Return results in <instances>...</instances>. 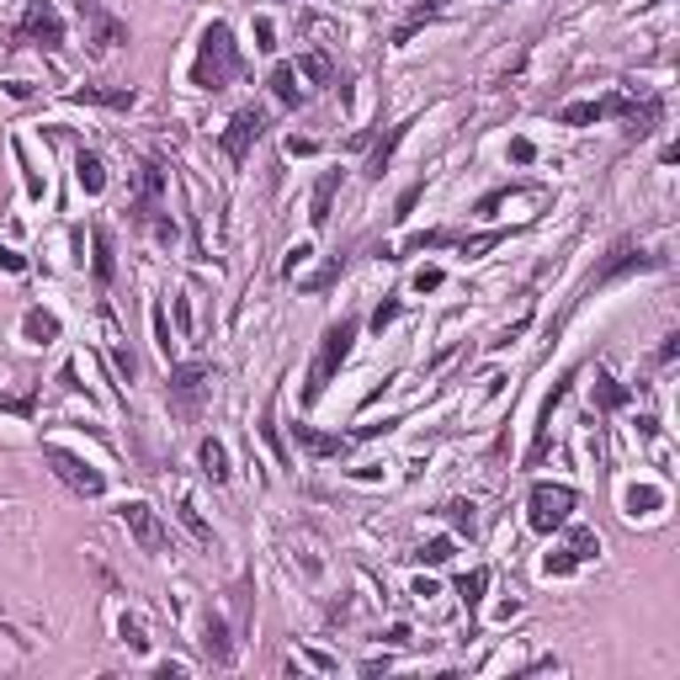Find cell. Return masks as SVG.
<instances>
[{"instance_id":"obj_1","label":"cell","mask_w":680,"mask_h":680,"mask_svg":"<svg viewBox=\"0 0 680 680\" xmlns=\"http://www.w3.org/2000/svg\"><path fill=\"white\" fill-rule=\"evenodd\" d=\"M234 74H239V43H234L229 21H207L197 64H191V85L197 90H229Z\"/></svg>"},{"instance_id":"obj_2","label":"cell","mask_w":680,"mask_h":680,"mask_svg":"<svg viewBox=\"0 0 680 680\" xmlns=\"http://www.w3.org/2000/svg\"><path fill=\"white\" fill-rule=\"evenodd\" d=\"M356 330H362V319L356 314H346V319H335L324 335H319V351H314V362H309V378H303V404H314L324 388H330V378L340 372V362L351 356V340H356Z\"/></svg>"},{"instance_id":"obj_3","label":"cell","mask_w":680,"mask_h":680,"mask_svg":"<svg viewBox=\"0 0 680 680\" xmlns=\"http://www.w3.org/2000/svg\"><path fill=\"white\" fill-rule=\"evenodd\" d=\"M11 43H16V48L32 43V48H43V53H59V48H64V16H59L48 0H27V11H21Z\"/></svg>"},{"instance_id":"obj_4","label":"cell","mask_w":680,"mask_h":680,"mask_svg":"<svg viewBox=\"0 0 680 680\" xmlns=\"http://www.w3.org/2000/svg\"><path fill=\"white\" fill-rule=\"evenodd\" d=\"M654 266H665V255H654V250H644V245H612L606 250V261L590 271V282H585V293H601V287H612V282H622V277H633V271H654Z\"/></svg>"},{"instance_id":"obj_5","label":"cell","mask_w":680,"mask_h":680,"mask_svg":"<svg viewBox=\"0 0 680 680\" xmlns=\"http://www.w3.org/2000/svg\"><path fill=\"white\" fill-rule=\"evenodd\" d=\"M43 463H48V468H53V479H59V484H69L80 500H101V495H106V479H101L85 457H74V452H64V447H53V442H48V447H43Z\"/></svg>"},{"instance_id":"obj_6","label":"cell","mask_w":680,"mask_h":680,"mask_svg":"<svg viewBox=\"0 0 680 680\" xmlns=\"http://www.w3.org/2000/svg\"><path fill=\"white\" fill-rule=\"evenodd\" d=\"M580 505V495L569 484H532V500H527V527L532 532H553L569 521V511Z\"/></svg>"},{"instance_id":"obj_7","label":"cell","mask_w":680,"mask_h":680,"mask_svg":"<svg viewBox=\"0 0 680 680\" xmlns=\"http://www.w3.org/2000/svg\"><path fill=\"white\" fill-rule=\"evenodd\" d=\"M207 383H213V362H176V367H170V410L191 420V415L202 410Z\"/></svg>"},{"instance_id":"obj_8","label":"cell","mask_w":680,"mask_h":680,"mask_svg":"<svg viewBox=\"0 0 680 680\" xmlns=\"http://www.w3.org/2000/svg\"><path fill=\"white\" fill-rule=\"evenodd\" d=\"M606 112H617L633 138H649L660 128V117H665V101L660 96H628V90H617V96H606Z\"/></svg>"},{"instance_id":"obj_9","label":"cell","mask_w":680,"mask_h":680,"mask_svg":"<svg viewBox=\"0 0 680 680\" xmlns=\"http://www.w3.org/2000/svg\"><path fill=\"white\" fill-rule=\"evenodd\" d=\"M261 133H266V112L261 106H245V112H234L229 117V128H223V154H229V165H245L250 160V149L261 144Z\"/></svg>"},{"instance_id":"obj_10","label":"cell","mask_w":680,"mask_h":680,"mask_svg":"<svg viewBox=\"0 0 680 680\" xmlns=\"http://www.w3.org/2000/svg\"><path fill=\"white\" fill-rule=\"evenodd\" d=\"M160 197H165V165H154V160H138V170H133V223H154V213H160Z\"/></svg>"},{"instance_id":"obj_11","label":"cell","mask_w":680,"mask_h":680,"mask_svg":"<svg viewBox=\"0 0 680 680\" xmlns=\"http://www.w3.org/2000/svg\"><path fill=\"white\" fill-rule=\"evenodd\" d=\"M117 521L133 532V543H138L144 553H165V527H160V516H154L149 500H122V505H117Z\"/></svg>"},{"instance_id":"obj_12","label":"cell","mask_w":680,"mask_h":680,"mask_svg":"<svg viewBox=\"0 0 680 680\" xmlns=\"http://www.w3.org/2000/svg\"><path fill=\"white\" fill-rule=\"evenodd\" d=\"M80 16L90 21V53H112V48H122L128 43V21H117L101 0H80Z\"/></svg>"},{"instance_id":"obj_13","label":"cell","mask_w":680,"mask_h":680,"mask_svg":"<svg viewBox=\"0 0 680 680\" xmlns=\"http://www.w3.org/2000/svg\"><path fill=\"white\" fill-rule=\"evenodd\" d=\"M298 447L309 457H346L356 447V436H330V431H314V426H298Z\"/></svg>"},{"instance_id":"obj_14","label":"cell","mask_w":680,"mask_h":680,"mask_svg":"<svg viewBox=\"0 0 680 680\" xmlns=\"http://www.w3.org/2000/svg\"><path fill=\"white\" fill-rule=\"evenodd\" d=\"M90 271H96V287H112V277H117V255H112V234L96 223L90 229Z\"/></svg>"},{"instance_id":"obj_15","label":"cell","mask_w":680,"mask_h":680,"mask_svg":"<svg viewBox=\"0 0 680 680\" xmlns=\"http://www.w3.org/2000/svg\"><path fill=\"white\" fill-rule=\"evenodd\" d=\"M69 101H90V106H117V112H128V106H133V85H80V90H69Z\"/></svg>"},{"instance_id":"obj_16","label":"cell","mask_w":680,"mask_h":680,"mask_svg":"<svg viewBox=\"0 0 680 680\" xmlns=\"http://www.w3.org/2000/svg\"><path fill=\"white\" fill-rule=\"evenodd\" d=\"M74 181H80L85 197H101V191H106V165H101V154L80 149V154H74Z\"/></svg>"},{"instance_id":"obj_17","label":"cell","mask_w":680,"mask_h":680,"mask_svg":"<svg viewBox=\"0 0 680 680\" xmlns=\"http://www.w3.org/2000/svg\"><path fill=\"white\" fill-rule=\"evenodd\" d=\"M410 128H415V122L404 117V122H394V128L383 133V144H378V149H372V160H367V176H372V181H383V170H388V160H394V149L404 144V133H410Z\"/></svg>"},{"instance_id":"obj_18","label":"cell","mask_w":680,"mask_h":680,"mask_svg":"<svg viewBox=\"0 0 680 680\" xmlns=\"http://www.w3.org/2000/svg\"><path fill=\"white\" fill-rule=\"evenodd\" d=\"M255 431H261V442L271 447L277 468H293V457H287V447H282V431H277V394H271V399L261 404V426H255Z\"/></svg>"},{"instance_id":"obj_19","label":"cell","mask_w":680,"mask_h":680,"mask_svg":"<svg viewBox=\"0 0 680 680\" xmlns=\"http://www.w3.org/2000/svg\"><path fill=\"white\" fill-rule=\"evenodd\" d=\"M335 186H340V170H324V176L314 181V207H309V223H314V229H324V223H330V202H335Z\"/></svg>"},{"instance_id":"obj_20","label":"cell","mask_w":680,"mask_h":680,"mask_svg":"<svg viewBox=\"0 0 680 680\" xmlns=\"http://www.w3.org/2000/svg\"><path fill=\"white\" fill-rule=\"evenodd\" d=\"M202 649H207L213 665H229V660H234V638H229L223 617H207V628H202Z\"/></svg>"},{"instance_id":"obj_21","label":"cell","mask_w":680,"mask_h":680,"mask_svg":"<svg viewBox=\"0 0 680 680\" xmlns=\"http://www.w3.org/2000/svg\"><path fill=\"white\" fill-rule=\"evenodd\" d=\"M197 463H202V473H207L213 484H229V452H223L218 436H207V442L197 447Z\"/></svg>"},{"instance_id":"obj_22","label":"cell","mask_w":680,"mask_h":680,"mask_svg":"<svg viewBox=\"0 0 680 680\" xmlns=\"http://www.w3.org/2000/svg\"><path fill=\"white\" fill-rule=\"evenodd\" d=\"M266 85H271V96H277L282 106H303V90H298V69H293V64H277Z\"/></svg>"},{"instance_id":"obj_23","label":"cell","mask_w":680,"mask_h":680,"mask_svg":"<svg viewBox=\"0 0 680 680\" xmlns=\"http://www.w3.org/2000/svg\"><path fill=\"white\" fill-rule=\"evenodd\" d=\"M628 399H633V394H628V388H622L617 378H606V372H596V410H606V415H612V410H622Z\"/></svg>"},{"instance_id":"obj_24","label":"cell","mask_w":680,"mask_h":680,"mask_svg":"<svg viewBox=\"0 0 680 680\" xmlns=\"http://www.w3.org/2000/svg\"><path fill=\"white\" fill-rule=\"evenodd\" d=\"M601 117H606V101H574V106L559 112L564 128H585V122H601Z\"/></svg>"},{"instance_id":"obj_25","label":"cell","mask_w":680,"mask_h":680,"mask_svg":"<svg viewBox=\"0 0 680 680\" xmlns=\"http://www.w3.org/2000/svg\"><path fill=\"white\" fill-rule=\"evenodd\" d=\"M21 330H27V340H37V346H48V340L59 335V319H53V314H43V309H27V319H21Z\"/></svg>"},{"instance_id":"obj_26","label":"cell","mask_w":680,"mask_h":680,"mask_svg":"<svg viewBox=\"0 0 680 680\" xmlns=\"http://www.w3.org/2000/svg\"><path fill=\"white\" fill-rule=\"evenodd\" d=\"M484 590H489V569H473V574H463V580H457V596H463V606H468V612H479Z\"/></svg>"},{"instance_id":"obj_27","label":"cell","mask_w":680,"mask_h":680,"mask_svg":"<svg viewBox=\"0 0 680 680\" xmlns=\"http://www.w3.org/2000/svg\"><path fill=\"white\" fill-rule=\"evenodd\" d=\"M447 521H452L463 537H473V532H479V505H473V500H452V505H447Z\"/></svg>"},{"instance_id":"obj_28","label":"cell","mask_w":680,"mask_h":680,"mask_svg":"<svg viewBox=\"0 0 680 680\" xmlns=\"http://www.w3.org/2000/svg\"><path fill=\"white\" fill-rule=\"evenodd\" d=\"M176 511H181V527H186V532H191V537H197V543H202V548H213V527H207V521H202V511H197V505H191V500H181V505H176Z\"/></svg>"},{"instance_id":"obj_29","label":"cell","mask_w":680,"mask_h":680,"mask_svg":"<svg viewBox=\"0 0 680 680\" xmlns=\"http://www.w3.org/2000/svg\"><path fill=\"white\" fill-rule=\"evenodd\" d=\"M442 245H452V234L431 229V234H410V239L399 245V255H420V250H442ZM399 255H394V261H399Z\"/></svg>"},{"instance_id":"obj_30","label":"cell","mask_w":680,"mask_h":680,"mask_svg":"<svg viewBox=\"0 0 680 680\" xmlns=\"http://www.w3.org/2000/svg\"><path fill=\"white\" fill-rule=\"evenodd\" d=\"M511 234L505 229H489V234H468V239H457V250L463 255H484V250H495V245H505Z\"/></svg>"},{"instance_id":"obj_31","label":"cell","mask_w":680,"mask_h":680,"mask_svg":"<svg viewBox=\"0 0 680 680\" xmlns=\"http://www.w3.org/2000/svg\"><path fill=\"white\" fill-rule=\"evenodd\" d=\"M569 553H574V559H596V553H601V537H596L590 527H574V532H569Z\"/></svg>"},{"instance_id":"obj_32","label":"cell","mask_w":680,"mask_h":680,"mask_svg":"<svg viewBox=\"0 0 680 680\" xmlns=\"http://www.w3.org/2000/svg\"><path fill=\"white\" fill-rule=\"evenodd\" d=\"M442 5H447V0H426V5H415V16H410V21H404L399 32H394V43H410V32H415L420 21H431V16H442Z\"/></svg>"},{"instance_id":"obj_33","label":"cell","mask_w":680,"mask_h":680,"mask_svg":"<svg viewBox=\"0 0 680 680\" xmlns=\"http://www.w3.org/2000/svg\"><path fill=\"white\" fill-rule=\"evenodd\" d=\"M415 559H420V564H431V569H436V564H447V559H452V537H431Z\"/></svg>"},{"instance_id":"obj_34","label":"cell","mask_w":680,"mask_h":680,"mask_svg":"<svg viewBox=\"0 0 680 680\" xmlns=\"http://www.w3.org/2000/svg\"><path fill=\"white\" fill-rule=\"evenodd\" d=\"M298 69H303V74H309V80H319V85H324V80H330V74H335V69H330V59H324V53H303V64H298Z\"/></svg>"},{"instance_id":"obj_35","label":"cell","mask_w":680,"mask_h":680,"mask_svg":"<svg viewBox=\"0 0 680 680\" xmlns=\"http://www.w3.org/2000/svg\"><path fill=\"white\" fill-rule=\"evenodd\" d=\"M117 633H122V644H128V649H149V638H144V622H138V617H122V622H117Z\"/></svg>"},{"instance_id":"obj_36","label":"cell","mask_w":680,"mask_h":680,"mask_svg":"<svg viewBox=\"0 0 680 680\" xmlns=\"http://www.w3.org/2000/svg\"><path fill=\"white\" fill-rule=\"evenodd\" d=\"M154 346H160V356L170 362V351H176V340H170V324H165V309H154Z\"/></svg>"},{"instance_id":"obj_37","label":"cell","mask_w":680,"mask_h":680,"mask_svg":"<svg viewBox=\"0 0 680 680\" xmlns=\"http://www.w3.org/2000/svg\"><path fill=\"white\" fill-rule=\"evenodd\" d=\"M574 564H580V559H574V553H569V548H564V553H548V564H543V569H548V574H559V580H564V574H574Z\"/></svg>"},{"instance_id":"obj_38","label":"cell","mask_w":680,"mask_h":680,"mask_svg":"<svg viewBox=\"0 0 680 680\" xmlns=\"http://www.w3.org/2000/svg\"><path fill=\"white\" fill-rule=\"evenodd\" d=\"M271 37H277V27H271L266 16H255V48H261V53H271V48H277Z\"/></svg>"},{"instance_id":"obj_39","label":"cell","mask_w":680,"mask_h":680,"mask_svg":"<svg viewBox=\"0 0 680 680\" xmlns=\"http://www.w3.org/2000/svg\"><path fill=\"white\" fill-rule=\"evenodd\" d=\"M112 367H117L122 378H133V372H138V362H133V351H128V346H112Z\"/></svg>"},{"instance_id":"obj_40","label":"cell","mask_w":680,"mask_h":680,"mask_svg":"<svg viewBox=\"0 0 680 680\" xmlns=\"http://www.w3.org/2000/svg\"><path fill=\"white\" fill-rule=\"evenodd\" d=\"M436 287H442V271H436V266L415 271V293H436Z\"/></svg>"},{"instance_id":"obj_41","label":"cell","mask_w":680,"mask_h":680,"mask_svg":"<svg viewBox=\"0 0 680 680\" xmlns=\"http://www.w3.org/2000/svg\"><path fill=\"white\" fill-rule=\"evenodd\" d=\"M532 154H537V149H532V138H516V144H511V160H516V165H527Z\"/></svg>"},{"instance_id":"obj_42","label":"cell","mask_w":680,"mask_h":680,"mask_svg":"<svg viewBox=\"0 0 680 680\" xmlns=\"http://www.w3.org/2000/svg\"><path fill=\"white\" fill-rule=\"evenodd\" d=\"M420 191H426V186H410V191H404V197H399V213H394V218H410V207H415V202H420Z\"/></svg>"},{"instance_id":"obj_43","label":"cell","mask_w":680,"mask_h":680,"mask_svg":"<svg viewBox=\"0 0 680 680\" xmlns=\"http://www.w3.org/2000/svg\"><path fill=\"white\" fill-rule=\"evenodd\" d=\"M680 356V335H665V346H660V362H665V367H670V362H676Z\"/></svg>"},{"instance_id":"obj_44","label":"cell","mask_w":680,"mask_h":680,"mask_svg":"<svg viewBox=\"0 0 680 680\" xmlns=\"http://www.w3.org/2000/svg\"><path fill=\"white\" fill-rule=\"evenodd\" d=\"M394 314H399V303H378V314H372V324L383 330V324H394Z\"/></svg>"},{"instance_id":"obj_45","label":"cell","mask_w":680,"mask_h":680,"mask_svg":"<svg viewBox=\"0 0 680 680\" xmlns=\"http://www.w3.org/2000/svg\"><path fill=\"white\" fill-rule=\"evenodd\" d=\"M287 149H293V154H314L319 144H314V138H298V133H293V138H287Z\"/></svg>"},{"instance_id":"obj_46","label":"cell","mask_w":680,"mask_h":680,"mask_svg":"<svg viewBox=\"0 0 680 680\" xmlns=\"http://www.w3.org/2000/svg\"><path fill=\"white\" fill-rule=\"evenodd\" d=\"M0 410H11V415H32V399H0Z\"/></svg>"},{"instance_id":"obj_47","label":"cell","mask_w":680,"mask_h":680,"mask_svg":"<svg viewBox=\"0 0 680 680\" xmlns=\"http://www.w3.org/2000/svg\"><path fill=\"white\" fill-rule=\"evenodd\" d=\"M0 266H5V271H21V266H27V261H21V255H16V250H0Z\"/></svg>"}]
</instances>
